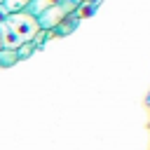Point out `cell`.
Wrapping results in <instances>:
<instances>
[{"instance_id":"obj_1","label":"cell","mask_w":150,"mask_h":150,"mask_svg":"<svg viewBox=\"0 0 150 150\" xmlns=\"http://www.w3.org/2000/svg\"><path fill=\"white\" fill-rule=\"evenodd\" d=\"M5 21H7V26L19 35L21 42H33V38L40 33L38 16H35L33 12H28V9H23V12H12V14H7Z\"/></svg>"},{"instance_id":"obj_2","label":"cell","mask_w":150,"mask_h":150,"mask_svg":"<svg viewBox=\"0 0 150 150\" xmlns=\"http://www.w3.org/2000/svg\"><path fill=\"white\" fill-rule=\"evenodd\" d=\"M35 16H38L40 30H42V28H54V26L63 19V7H61V5H49L47 9H42V12L35 14Z\"/></svg>"},{"instance_id":"obj_3","label":"cell","mask_w":150,"mask_h":150,"mask_svg":"<svg viewBox=\"0 0 150 150\" xmlns=\"http://www.w3.org/2000/svg\"><path fill=\"white\" fill-rule=\"evenodd\" d=\"M0 45H2V49H19L23 42L19 40V35L7 26V21H0Z\"/></svg>"},{"instance_id":"obj_4","label":"cell","mask_w":150,"mask_h":150,"mask_svg":"<svg viewBox=\"0 0 150 150\" xmlns=\"http://www.w3.org/2000/svg\"><path fill=\"white\" fill-rule=\"evenodd\" d=\"M28 2H30V0H5V5H2V7L12 14V12H23V9L28 7Z\"/></svg>"},{"instance_id":"obj_5","label":"cell","mask_w":150,"mask_h":150,"mask_svg":"<svg viewBox=\"0 0 150 150\" xmlns=\"http://www.w3.org/2000/svg\"><path fill=\"white\" fill-rule=\"evenodd\" d=\"M16 61H19V56L14 49H0V66H12Z\"/></svg>"},{"instance_id":"obj_6","label":"cell","mask_w":150,"mask_h":150,"mask_svg":"<svg viewBox=\"0 0 150 150\" xmlns=\"http://www.w3.org/2000/svg\"><path fill=\"white\" fill-rule=\"evenodd\" d=\"M33 49H35V42H23V45L16 49V56H19V59H26Z\"/></svg>"},{"instance_id":"obj_7","label":"cell","mask_w":150,"mask_h":150,"mask_svg":"<svg viewBox=\"0 0 150 150\" xmlns=\"http://www.w3.org/2000/svg\"><path fill=\"white\" fill-rule=\"evenodd\" d=\"M7 14H9V12H7V9L0 5V21H5V19H7Z\"/></svg>"},{"instance_id":"obj_8","label":"cell","mask_w":150,"mask_h":150,"mask_svg":"<svg viewBox=\"0 0 150 150\" xmlns=\"http://www.w3.org/2000/svg\"><path fill=\"white\" fill-rule=\"evenodd\" d=\"M148 103H150V96H148Z\"/></svg>"},{"instance_id":"obj_9","label":"cell","mask_w":150,"mask_h":150,"mask_svg":"<svg viewBox=\"0 0 150 150\" xmlns=\"http://www.w3.org/2000/svg\"><path fill=\"white\" fill-rule=\"evenodd\" d=\"M0 49H2V45H0Z\"/></svg>"}]
</instances>
